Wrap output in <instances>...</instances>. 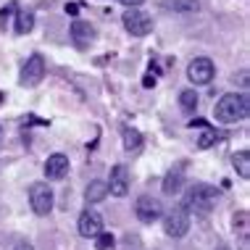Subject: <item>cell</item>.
Returning <instances> with one entry per match:
<instances>
[{"label": "cell", "mask_w": 250, "mask_h": 250, "mask_svg": "<svg viewBox=\"0 0 250 250\" xmlns=\"http://www.w3.org/2000/svg\"><path fill=\"white\" fill-rule=\"evenodd\" d=\"M79 234L87 240H95L100 232H103V216H100L98 211H84L82 216H79Z\"/></svg>", "instance_id": "cell-10"}, {"label": "cell", "mask_w": 250, "mask_h": 250, "mask_svg": "<svg viewBox=\"0 0 250 250\" xmlns=\"http://www.w3.org/2000/svg\"><path fill=\"white\" fill-rule=\"evenodd\" d=\"M232 164H234V168H237V174L242 179H250V153L248 150H240L232 158Z\"/></svg>", "instance_id": "cell-17"}, {"label": "cell", "mask_w": 250, "mask_h": 250, "mask_svg": "<svg viewBox=\"0 0 250 250\" xmlns=\"http://www.w3.org/2000/svg\"><path fill=\"white\" fill-rule=\"evenodd\" d=\"M219 250H229V248H224V245H221V248H219Z\"/></svg>", "instance_id": "cell-27"}, {"label": "cell", "mask_w": 250, "mask_h": 250, "mask_svg": "<svg viewBox=\"0 0 250 250\" xmlns=\"http://www.w3.org/2000/svg\"><path fill=\"white\" fill-rule=\"evenodd\" d=\"M216 200H219V190L211 185H192L190 190L185 192V200H182V208L187 213L195 216H208L213 211Z\"/></svg>", "instance_id": "cell-2"}, {"label": "cell", "mask_w": 250, "mask_h": 250, "mask_svg": "<svg viewBox=\"0 0 250 250\" xmlns=\"http://www.w3.org/2000/svg\"><path fill=\"white\" fill-rule=\"evenodd\" d=\"M182 179H185V171H182V166L171 168V171H168L166 177H164V192H166V195L179 192V190H182Z\"/></svg>", "instance_id": "cell-14"}, {"label": "cell", "mask_w": 250, "mask_h": 250, "mask_svg": "<svg viewBox=\"0 0 250 250\" xmlns=\"http://www.w3.org/2000/svg\"><path fill=\"white\" fill-rule=\"evenodd\" d=\"M168 5L174 11H198V0H171Z\"/></svg>", "instance_id": "cell-22"}, {"label": "cell", "mask_w": 250, "mask_h": 250, "mask_svg": "<svg viewBox=\"0 0 250 250\" xmlns=\"http://www.w3.org/2000/svg\"><path fill=\"white\" fill-rule=\"evenodd\" d=\"M84 198H87V203H103L108 198V185H105V182H100V179L90 182L87 190H84Z\"/></svg>", "instance_id": "cell-15"}, {"label": "cell", "mask_w": 250, "mask_h": 250, "mask_svg": "<svg viewBox=\"0 0 250 250\" xmlns=\"http://www.w3.org/2000/svg\"><path fill=\"white\" fill-rule=\"evenodd\" d=\"M198 92L195 90H182V95H179V105L185 108V111H195L198 108Z\"/></svg>", "instance_id": "cell-18"}, {"label": "cell", "mask_w": 250, "mask_h": 250, "mask_svg": "<svg viewBox=\"0 0 250 250\" xmlns=\"http://www.w3.org/2000/svg\"><path fill=\"white\" fill-rule=\"evenodd\" d=\"M53 203H56V195H53L48 182H35L29 187V206L37 216H48L53 211Z\"/></svg>", "instance_id": "cell-4"}, {"label": "cell", "mask_w": 250, "mask_h": 250, "mask_svg": "<svg viewBox=\"0 0 250 250\" xmlns=\"http://www.w3.org/2000/svg\"><path fill=\"white\" fill-rule=\"evenodd\" d=\"M216 140H219V134H216V129H211V126H206L200 134V140H198V147L200 150H208L211 145H216Z\"/></svg>", "instance_id": "cell-19"}, {"label": "cell", "mask_w": 250, "mask_h": 250, "mask_svg": "<svg viewBox=\"0 0 250 250\" xmlns=\"http://www.w3.org/2000/svg\"><path fill=\"white\" fill-rule=\"evenodd\" d=\"M164 232L168 234L171 240H182L187 232H190V213L185 211L182 206H177V208H171V211H164Z\"/></svg>", "instance_id": "cell-3"}, {"label": "cell", "mask_w": 250, "mask_h": 250, "mask_svg": "<svg viewBox=\"0 0 250 250\" xmlns=\"http://www.w3.org/2000/svg\"><path fill=\"white\" fill-rule=\"evenodd\" d=\"M121 21H124L126 32H129L132 37H145L153 32V19L147 16L145 11H140V5L137 8H126L124 16H121Z\"/></svg>", "instance_id": "cell-5"}, {"label": "cell", "mask_w": 250, "mask_h": 250, "mask_svg": "<svg viewBox=\"0 0 250 250\" xmlns=\"http://www.w3.org/2000/svg\"><path fill=\"white\" fill-rule=\"evenodd\" d=\"M95 37H98V32L90 21H79L77 19V21L71 24V40H74L77 48H87L90 42H95Z\"/></svg>", "instance_id": "cell-12"}, {"label": "cell", "mask_w": 250, "mask_h": 250, "mask_svg": "<svg viewBox=\"0 0 250 250\" xmlns=\"http://www.w3.org/2000/svg\"><path fill=\"white\" fill-rule=\"evenodd\" d=\"M113 242H116V240H113L111 232H100L98 237H95V248H98V250H111Z\"/></svg>", "instance_id": "cell-21"}, {"label": "cell", "mask_w": 250, "mask_h": 250, "mask_svg": "<svg viewBox=\"0 0 250 250\" xmlns=\"http://www.w3.org/2000/svg\"><path fill=\"white\" fill-rule=\"evenodd\" d=\"M16 35H26V32H32V26H35V13L32 11H16Z\"/></svg>", "instance_id": "cell-16"}, {"label": "cell", "mask_w": 250, "mask_h": 250, "mask_svg": "<svg viewBox=\"0 0 250 250\" xmlns=\"http://www.w3.org/2000/svg\"><path fill=\"white\" fill-rule=\"evenodd\" d=\"M134 213H137V219L143 224H153V221H158L164 216V206L153 195H143V198H137V203H134Z\"/></svg>", "instance_id": "cell-7"}, {"label": "cell", "mask_w": 250, "mask_h": 250, "mask_svg": "<svg viewBox=\"0 0 250 250\" xmlns=\"http://www.w3.org/2000/svg\"><path fill=\"white\" fill-rule=\"evenodd\" d=\"M213 74H216V66H213V61L206 58V56L192 58L190 66H187V77H190L192 84H208L213 79Z\"/></svg>", "instance_id": "cell-8"}, {"label": "cell", "mask_w": 250, "mask_h": 250, "mask_svg": "<svg viewBox=\"0 0 250 250\" xmlns=\"http://www.w3.org/2000/svg\"><path fill=\"white\" fill-rule=\"evenodd\" d=\"M77 11H79V5H77V3H66V13H71V16H74Z\"/></svg>", "instance_id": "cell-25"}, {"label": "cell", "mask_w": 250, "mask_h": 250, "mask_svg": "<svg viewBox=\"0 0 250 250\" xmlns=\"http://www.w3.org/2000/svg\"><path fill=\"white\" fill-rule=\"evenodd\" d=\"M119 3H124L126 8H137V5L143 3V0H119Z\"/></svg>", "instance_id": "cell-24"}, {"label": "cell", "mask_w": 250, "mask_h": 250, "mask_svg": "<svg viewBox=\"0 0 250 250\" xmlns=\"http://www.w3.org/2000/svg\"><path fill=\"white\" fill-rule=\"evenodd\" d=\"M121 143H124L126 153H137L140 147H143V134H140V129L124 126V129H121Z\"/></svg>", "instance_id": "cell-13"}, {"label": "cell", "mask_w": 250, "mask_h": 250, "mask_svg": "<svg viewBox=\"0 0 250 250\" xmlns=\"http://www.w3.org/2000/svg\"><path fill=\"white\" fill-rule=\"evenodd\" d=\"M213 113L221 124H237V121L248 119V113H250L248 95H242V92H227V95L219 98Z\"/></svg>", "instance_id": "cell-1"}, {"label": "cell", "mask_w": 250, "mask_h": 250, "mask_svg": "<svg viewBox=\"0 0 250 250\" xmlns=\"http://www.w3.org/2000/svg\"><path fill=\"white\" fill-rule=\"evenodd\" d=\"M16 11H19L16 3H8L3 11H0V29H5V26L11 24V19H13V13H16Z\"/></svg>", "instance_id": "cell-20"}, {"label": "cell", "mask_w": 250, "mask_h": 250, "mask_svg": "<svg viewBox=\"0 0 250 250\" xmlns=\"http://www.w3.org/2000/svg\"><path fill=\"white\" fill-rule=\"evenodd\" d=\"M0 132H3V126H0Z\"/></svg>", "instance_id": "cell-28"}, {"label": "cell", "mask_w": 250, "mask_h": 250, "mask_svg": "<svg viewBox=\"0 0 250 250\" xmlns=\"http://www.w3.org/2000/svg\"><path fill=\"white\" fill-rule=\"evenodd\" d=\"M108 185V192L113 195V198H126L129 195V171H126V166H113L111 168V179L105 182Z\"/></svg>", "instance_id": "cell-9"}, {"label": "cell", "mask_w": 250, "mask_h": 250, "mask_svg": "<svg viewBox=\"0 0 250 250\" xmlns=\"http://www.w3.org/2000/svg\"><path fill=\"white\" fill-rule=\"evenodd\" d=\"M66 174H69V158H66L63 153L48 155V161H45V177L50 182H61Z\"/></svg>", "instance_id": "cell-11"}, {"label": "cell", "mask_w": 250, "mask_h": 250, "mask_svg": "<svg viewBox=\"0 0 250 250\" xmlns=\"http://www.w3.org/2000/svg\"><path fill=\"white\" fill-rule=\"evenodd\" d=\"M42 79H45V58L40 56V53H35V56H29L24 61L19 82H21L24 87H37Z\"/></svg>", "instance_id": "cell-6"}, {"label": "cell", "mask_w": 250, "mask_h": 250, "mask_svg": "<svg viewBox=\"0 0 250 250\" xmlns=\"http://www.w3.org/2000/svg\"><path fill=\"white\" fill-rule=\"evenodd\" d=\"M143 84L147 87V90H153V87H155V77H150V74H147V77L143 79Z\"/></svg>", "instance_id": "cell-23"}, {"label": "cell", "mask_w": 250, "mask_h": 250, "mask_svg": "<svg viewBox=\"0 0 250 250\" xmlns=\"http://www.w3.org/2000/svg\"><path fill=\"white\" fill-rule=\"evenodd\" d=\"M13 250H35V248H32V245H16Z\"/></svg>", "instance_id": "cell-26"}]
</instances>
